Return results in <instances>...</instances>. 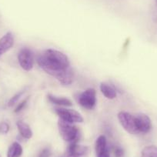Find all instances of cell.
Masks as SVG:
<instances>
[{
  "label": "cell",
  "instance_id": "obj_16",
  "mask_svg": "<svg viewBox=\"0 0 157 157\" xmlns=\"http://www.w3.org/2000/svg\"><path fill=\"white\" fill-rule=\"evenodd\" d=\"M24 93H25V91H24V90H22V91H20V92H19V93H18L17 94L15 95L14 96H13V97H12L11 99H10V100L9 101V102H8V105H9V106L11 107V106H13V105H14L15 104H16V102H17V101L19 100V99H20L21 96H22V95H23Z\"/></svg>",
  "mask_w": 157,
  "mask_h": 157
},
{
  "label": "cell",
  "instance_id": "obj_8",
  "mask_svg": "<svg viewBox=\"0 0 157 157\" xmlns=\"http://www.w3.org/2000/svg\"><path fill=\"white\" fill-rule=\"evenodd\" d=\"M87 147L77 144V143H70L64 157H82L87 152Z\"/></svg>",
  "mask_w": 157,
  "mask_h": 157
},
{
  "label": "cell",
  "instance_id": "obj_17",
  "mask_svg": "<svg viewBox=\"0 0 157 157\" xmlns=\"http://www.w3.org/2000/svg\"><path fill=\"white\" fill-rule=\"evenodd\" d=\"M10 130V126L6 122L0 123V132L2 134H6Z\"/></svg>",
  "mask_w": 157,
  "mask_h": 157
},
{
  "label": "cell",
  "instance_id": "obj_15",
  "mask_svg": "<svg viewBox=\"0 0 157 157\" xmlns=\"http://www.w3.org/2000/svg\"><path fill=\"white\" fill-rule=\"evenodd\" d=\"M142 157H157V147L149 146L145 147L142 151Z\"/></svg>",
  "mask_w": 157,
  "mask_h": 157
},
{
  "label": "cell",
  "instance_id": "obj_9",
  "mask_svg": "<svg viewBox=\"0 0 157 157\" xmlns=\"http://www.w3.org/2000/svg\"><path fill=\"white\" fill-rule=\"evenodd\" d=\"M14 45V37L11 33H7L0 39V56L10 50Z\"/></svg>",
  "mask_w": 157,
  "mask_h": 157
},
{
  "label": "cell",
  "instance_id": "obj_22",
  "mask_svg": "<svg viewBox=\"0 0 157 157\" xmlns=\"http://www.w3.org/2000/svg\"><path fill=\"white\" fill-rule=\"evenodd\" d=\"M156 3H157V0H156Z\"/></svg>",
  "mask_w": 157,
  "mask_h": 157
},
{
  "label": "cell",
  "instance_id": "obj_6",
  "mask_svg": "<svg viewBox=\"0 0 157 157\" xmlns=\"http://www.w3.org/2000/svg\"><path fill=\"white\" fill-rule=\"evenodd\" d=\"M18 60L20 66L24 70L29 72L33 68L34 56L33 52L28 48H23L19 51L18 54Z\"/></svg>",
  "mask_w": 157,
  "mask_h": 157
},
{
  "label": "cell",
  "instance_id": "obj_14",
  "mask_svg": "<svg viewBox=\"0 0 157 157\" xmlns=\"http://www.w3.org/2000/svg\"><path fill=\"white\" fill-rule=\"evenodd\" d=\"M100 90L102 92V94L109 99H113L116 97V91L110 86L109 85L105 83H101L100 84Z\"/></svg>",
  "mask_w": 157,
  "mask_h": 157
},
{
  "label": "cell",
  "instance_id": "obj_19",
  "mask_svg": "<svg viewBox=\"0 0 157 157\" xmlns=\"http://www.w3.org/2000/svg\"><path fill=\"white\" fill-rule=\"evenodd\" d=\"M27 100H28V99H25V100L22 101L21 103H19V105H18V106L16 107V109H15V113H19V112H20L21 110L23 109V108L25 107V105H26Z\"/></svg>",
  "mask_w": 157,
  "mask_h": 157
},
{
  "label": "cell",
  "instance_id": "obj_11",
  "mask_svg": "<svg viewBox=\"0 0 157 157\" xmlns=\"http://www.w3.org/2000/svg\"><path fill=\"white\" fill-rule=\"evenodd\" d=\"M17 127L19 133L21 134V136L23 138H32V136H33V131H32L31 128H30V126L28 124H26V123L22 121H19L17 123Z\"/></svg>",
  "mask_w": 157,
  "mask_h": 157
},
{
  "label": "cell",
  "instance_id": "obj_18",
  "mask_svg": "<svg viewBox=\"0 0 157 157\" xmlns=\"http://www.w3.org/2000/svg\"><path fill=\"white\" fill-rule=\"evenodd\" d=\"M124 152H123V149L122 148L119 147V146H116L114 149V155L116 157H123Z\"/></svg>",
  "mask_w": 157,
  "mask_h": 157
},
{
  "label": "cell",
  "instance_id": "obj_1",
  "mask_svg": "<svg viewBox=\"0 0 157 157\" xmlns=\"http://www.w3.org/2000/svg\"><path fill=\"white\" fill-rule=\"evenodd\" d=\"M39 66L49 75L55 77L64 86L70 85L73 80V72L69 58L62 52L49 49L37 59Z\"/></svg>",
  "mask_w": 157,
  "mask_h": 157
},
{
  "label": "cell",
  "instance_id": "obj_7",
  "mask_svg": "<svg viewBox=\"0 0 157 157\" xmlns=\"http://www.w3.org/2000/svg\"><path fill=\"white\" fill-rule=\"evenodd\" d=\"M136 125L139 133H147L152 129V123L149 116L143 113H138L134 116Z\"/></svg>",
  "mask_w": 157,
  "mask_h": 157
},
{
  "label": "cell",
  "instance_id": "obj_20",
  "mask_svg": "<svg viewBox=\"0 0 157 157\" xmlns=\"http://www.w3.org/2000/svg\"><path fill=\"white\" fill-rule=\"evenodd\" d=\"M50 150L48 149H43V152H41V154H40V155H39V157H49V155H50Z\"/></svg>",
  "mask_w": 157,
  "mask_h": 157
},
{
  "label": "cell",
  "instance_id": "obj_3",
  "mask_svg": "<svg viewBox=\"0 0 157 157\" xmlns=\"http://www.w3.org/2000/svg\"><path fill=\"white\" fill-rule=\"evenodd\" d=\"M55 112L59 116V119L69 122V123H80L83 122L82 116H81L80 113H78L75 110L62 108V107H56L55 108Z\"/></svg>",
  "mask_w": 157,
  "mask_h": 157
},
{
  "label": "cell",
  "instance_id": "obj_5",
  "mask_svg": "<svg viewBox=\"0 0 157 157\" xmlns=\"http://www.w3.org/2000/svg\"><path fill=\"white\" fill-rule=\"evenodd\" d=\"M78 103L86 109H93L96 104V93L94 89H88L78 96Z\"/></svg>",
  "mask_w": 157,
  "mask_h": 157
},
{
  "label": "cell",
  "instance_id": "obj_2",
  "mask_svg": "<svg viewBox=\"0 0 157 157\" xmlns=\"http://www.w3.org/2000/svg\"><path fill=\"white\" fill-rule=\"evenodd\" d=\"M58 127L60 136L65 141L70 143H77L79 139V130L73 123L59 119Z\"/></svg>",
  "mask_w": 157,
  "mask_h": 157
},
{
  "label": "cell",
  "instance_id": "obj_13",
  "mask_svg": "<svg viewBox=\"0 0 157 157\" xmlns=\"http://www.w3.org/2000/svg\"><path fill=\"white\" fill-rule=\"evenodd\" d=\"M22 154V147L19 143H13L9 148L7 157H20Z\"/></svg>",
  "mask_w": 157,
  "mask_h": 157
},
{
  "label": "cell",
  "instance_id": "obj_21",
  "mask_svg": "<svg viewBox=\"0 0 157 157\" xmlns=\"http://www.w3.org/2000/svg\"><path fill=\"white\" fill-rule=\"evenodd\" d=\"M97 157H110L109 151V149H107L106 151H105L104 152L101 153L100 155H97Z\"/></svg>",
  "mask_w": 157,
  "mask_h": 157
},
{
  "label": "cell",
  "instance_id": "obj_12",
  "mask_svg": "<svg viewBox=\"0 0 157 157\" xmlns=\"http://www.w3.org/2000/svg\"><path fill=\"white\" fill-rule=\"evenodd\" d=\"M108 149L107 147L106 138L105 136H99L96 142V155H100L101 153L106 151Z\"/></svg>",
  "mask_w": 157,
  "mask_h": 157
},
{
  "label": "cell",
  "instance_id": "obj_4",
  "mask_svg": "<svg viewBox=\"0 0 157 157\" xmlns=\"http://www.w3.org/2000/svg\"><path fill=\"white\" fill-rule=\"evenodd\" d=\"M118 120L121 126L128 132L131 134H139L134 116L126 112H120L118 114Z\"/></svg>",
  "mask_w": 157,
  "mask_h": 157
},
{
  "label": "cell",
  "instance_id": "obj_10",
  "mask_svg": "<svg viewBox=\"0 0 157 157\" xmlns=\"http://www.w3.org/2000/svg\"><path fill=\"white\" fill-rule=\"evenodd\" d=\"M48 99L49 102L58 105L59 106H71L72 105V102L70 99L64 97H58V96H52V95H48Z\"/></svg>",
  "mask_w": 157,
  "mask_h": 157
}]
</instances>
